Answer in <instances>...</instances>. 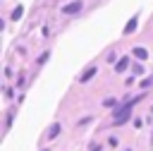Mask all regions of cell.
<instances>
[{
  "instance_id": "cell-9",
  "label": "cell",
  "mask_w": 153,
  "mask_h": 151,
  "mask_svg": "<svg viewBox=\"0 0 153 151\" xmlns=\"http://www.w3.org/2000/svg\"><path fill=\"white\" fill-rule=\"evenodd\" d=\"M48 58H50V53H43V55H41V58H38V65H43V62H45V60H48Z\"/></svg>"
},
{
  "instance_id": "cell-3",
  "label": "cell",
  "mask_w": 153,
  "mask_h": 151,
  "mask_svg": "<svg viewBox=\"0 0 153 151\" xmlns=\"http://www.w3.org/2000/svg\"><path fill=\"white\" fill-rule=\"evenodd\" d=\"M96 72H98V67H96V65H93V67H88V70H86V72L79 77V81H88L91 77H96Z\"/></svg>"
},
{
  "instance_id": "cell-10",
  "label": "cell",
  "mask_w": 153,
  "mask_h": 151,
  "mask_svg": "<svg viewBox=\"0 0 153 151\" xmlns=\"http://www.w3.org/2000/svg\"><path fill=\"white\" fill-rule=\"evenodd\" d=\"M127 151H129V149H127Z\"/></svg>"
},
{
  "instance_id": "cell-2",
  "label": "cell",
  "mask_w": 153,
  "mask_h": 151,
  "mask_svg": "<svg viewBox=\"0 0 153 151\" xmlns=\"http://www.w3.org/2000/svg\"><path fill=\"white\" fill-rule=\"evenodd\" d=\"M81 10V0H76V2H69V5H65L62 7V14H74V12H79Z\"/></svg>"
},
{
  "instance_id": "cell-7",
  "label": "cell",
  "mask_w": 153,
  "mask_h": 151,
  "mask_svg": "<svg viewBox=\"0 0 153 151\" xmlns=\"http://www.w3.org/2000/svg\"><path fill=\"white\" fill-rule=\"evenodd\" d=\"M134 29H136V19H131V22H129V24L124 26V34H131Z\"/></svg>"
},
{
  "instance_id": "cell-5",
  "label": "cell",
  "mask_w": 153,
  "mask_h": 151,
  "mask_svg": "<svg viewBox=\"0 0 153 151\" xmlns=\"http://www.w3.org/2000/svg\"><path fill=\"white\" fill-rule=\"evenodd\" d=\"M127 65H129V58H120V60H117V65H115V70H117V72H124V70H127Z\"/></svg>"
},
{
  "instance_id": "cell-4",
  "label": "cell",
  "mask_w": 153,
  "mask_h": 151,
  "mask_svg": "<svg viewBox=\"0 0 153 151\" xmlns=\"http://www.w3.org/2000/svg\"><path fill=\"white\" fill-rule=\"evenodd\" d=\"M134 58L136 60H148V50L146 48H134Z\"/></svg>"
},
{
  "instance_id": "cell-1",
  "label": "cell",
  "mask_w": 153,
  "mask_h": 151,
  "mask_svg": "<svg viewBox=\"0 0 153 151\" xmlns=\"http://www.w3.org/2000/svg\"><path fill=\"white\" fill-rule=\"evenodd\" d=\"M141 101V96H134L131 101H127L117 113H115V125H122V122H127V117L131 115V108H134V103H139Z\"/></svg>"
},
{
  "instance_id": "cell-6",
  "label": "cell",
  "mask_w": 153,
  "mask_h": 151,
  "mask_svg": "<svg viewBox=\"0 0 153 151\" xmlns=\"http://www.w3.org/2000/svg\"><path fill=\"white\" fill-rule=\"evenodd\" d=\"M60 129H62V127H60V122H55V125L48 129V139H55V137L60 134Z\"/></svg>"
},
{
  "instance_id": "cell-8",
  "label": "cell",
  "mask_w": 153,
  "mask_h": 151,
  "mask_svg": "<svg viewBox=\"0 0 153 151\" xmlns=\"http://www.w3.org/2000/svg\"><path fill=\"white\" fill-rule=\"evenodd\" d=\"M22 12H24V10H22V7H17V10L12 12V19H19V17H22Z\"/></svg>"
}]
</instances>
